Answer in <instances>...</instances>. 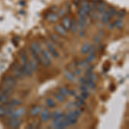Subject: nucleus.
<instances>
[{
    "label": "nucleus",
    "instance_id": "1",
    "mask_svg": "<svg viewBox=\"0 0 129 129\" xmlns=\"http://www.w3.org/2000/svg\"><path fill=\"white\" fill-rule=\"evenodd\" d=\"M3 82H4V85L10 86L11 88H15L17 85V79L16 77H13V76H6L3 79Z\"/></svg>",
    "mask_w": 129,
    "mask_h": 129
},
{
    "label": "nucleus",
    "instance_id": "2",
    "mask_svg": "<svg viewBox=\"0 0 129 129\" xmlns=\"http://www.w3.org/2000/svg\"><path fill=\"white\" fill-rule=\"evenodd\" d=\"M16 65L14 68H13V73H14V76L17 78H20V79H23L24 77L25 74L23 71V68L20 66V64L18 63H16Z\"/></svg>",
    "mask_w": 129,
    "mask_h": 129
},
{
    "label": "nucleus",
    "instance_id": "3",
    "mask_svg": "<svg viewBox=\"0 0 129 129\" xmlns=\"http://www.w3.org/2000/svg\"><path fill=\"white\" fill-rule=\"evenodd\" d=\"M26 113V108H18L16 110H14L13 113L11 115V119H17L20 118L21 116H23L24 114Z\"/></svg>",
    "mask_w": 129,
    "mask_h": 129
},
{
    "label": "nucleus",
    "instance_id": "4",
    "mask_svg": "<svg viewBox=\"0 0 129 129\" xmlns=\"http://www.w3.org/2000/svg\"><path fill=\"white\" fill-rule=\"evenodd\" d=\"M65 118H66L67 120H68V121L70 122V125H75V124H77V120H78V118L75 116L73 111L69 112L66 115V116H65Z\"/></svg>",
    "mask_w": 129,
    "mask_h": 129
},
{
    "label": "nucleus",
    "instance_id": "5",
    "mask_svg": "<svg viewBox=\"0 0 129 129\" xmlns=\"http://www.w3.org/2000/svg\"><path fill=\"white\" fill-rule=\"evenodd\" d=\"M8 121H10L8 122V125L11 127H12V128H17V127H20L23 120H20L19 118H17V119H10V120H8Z\"/></svg>",
    "mask_w": 129,
    "mask_h": 129
},
{
    "label": "nucleus",
    "instance_id": "6",
    "mask_svg": "<svg viewBox=\"0 0 129 129\" xmlns=\"http://www.w3.org/2000/svg\"><path fill=\"white\" fill-rule=\"evenodd\" d=\"M47 49H48V52L51 53V55L53 56L54 58H58L59 56V52H57V50L55 49V47H54V46L52 45V43H50V42H47Z\"/></svg>",
    "mask_w": 129,
    "mask_h": 129
},
{
    "label": "nucleus",
    "instance_id": "7",
    "mask_svg": "<svg viewBox=\"0 0 129 129\" xmlns=\"http://www.w3.org/2000/svg\"><path fill=\"white\" fill-rule=\"evenodd\" d=\"M13 90H14V88H11L7 85H4L0 88V92L7 95L8 96H11L13 94Z\"/></svg>",
    "mask_w": 129,
    "mask_h": 129
},
{
    "label": "nucleus",
    "instance_id": "8",
    "mask_svg": "<svg viewBox=\"0 0 129 129\" xmlns=\"http://www.w3.org/2000/svg\"><path fill=\"white\" fill-rule=\"evenodd\" d=\"M51 118V114L49 112V110L47 108H44L43 111L41 112V115H40V120L41 121L46 122Z\"/></svg>",
    "mask_w": 129,
    "mask_h": 129
},
{
    "label": "nucleus",
    "instance_id": "9",
    "mask_svg": "<svg viewBox=\"0 0 129 129\" xmlns=\"http://www.w3.org/2000/svg\"><path fill=\"white\" fill-rule=\"evenodd\" d=\"M55 30L59 35H62V36H66L67 35V30L62 26V25L59 24L55 26Z\"/></svg>",
    "mask_w": 129,
    "mask_h": 129
},
{
    "label": "nucleus",
    "instance_id": "10",
    "mask_svg": "<svg viewBox=\"0 0 129 129\" xmlns=\"http://www.w3.org/2000/svg\"><path fill=\"white\" fill-rule=\"evenodd\" d=\"M22 68H23V72H24L25 75L28 76V77H32V75H33V72H32V70L30 69L29 65H28V62L23 64Z\"/></svg>",
    "mask_w": 129,
    "mask_h": 129
},
{
    "label": "nucleus",
    "instance_id": "11",
    "mask_svg": "<svg viewBox=\"0 0 129 129\" xmlns=\"http://www.w3.org/2000/svg\"><path fill=\"white\" fill-rule=\"evenodd\" d=\"M64 76H65V77H66L67 79H68L70 82H75V80H76V78H75V76L73 75V73H72L71 71H69V70H65L64 71Z\"/></svg>",
    "mask_w": 129,
    "mask_h": 129
},
{
    "label": "nucleus",
    "instance_id": "12",
    "mask_svg": "<svg viewBox=\"0 0 129 129\" xmlns=\"http://www.w3.org/2000/svg\"><path fill=\"white\" fill-rule=\"evenodd\" d=\"M87 72V73H86V78L87 79L94 81V82H96L98 79V76L96 75V73H94L93 72Z\"/></svg>",
    "mask_w": 129,
    "mask_h": 129
},
{
    "label": "nucleus",
    "instance_id": "13",
    "mask_svg": "<svg viewBox=\"0 0 129 129\" xmlns=\"http://www.w3.org/2000/svg\"><path fill=\"white\" fill-rule=\"evenodd\" d=\"M28 65H29L32 72H36V71H38V69H39L38 63H37L35 59H31V60L28 62Z\"/></svg>",
    "mask_w": 129,
    "mask_h": 129
},
{
    "label": "nucleus",
    "instance_id": "14",
    "mask_svg": "<svg viewBox=\"0 0 129 129\" xmlns=\"http://www.w3.org/2000/svg\"><path fill=\"white\" fill-rule=\"evenodd\" d=\"M62 26L64 27L66 30H70L71 26V20L68 17H64L62 20Z\"/></svg>",
    "mask_w": 129,
    "mask_h": 129
},
{
    "label": "nucleus",
    "instance_id": "15",
    "mask_svg": "<svg viewBox=\"0 0 129 129\" xmlns=\"http://www.w3.org/2000/svg\"><path fill=\"white\" fill-rule=\"evenodd\" d=\"M110 19H111L110 15L108 14V11H105L104 12H103V17H102V21H103V23H105V24H107V23H109Z\"/></svg>",
    "mask_w": 129,
    "mask_h": 129
},
{
    "label": "nucleus",
    "instance_id": "16",
    "mask_svg": "<svg viewBox=\"0 0 129 129\" xmlns=\"http://www.w3.org/2000/svg\"><path fill=\"white\" fill-rule=\"evenodd\" d=\"M89 65V63L84 59V60H80L77 62V67L79 69H86V67Z\"/></svg>",
    "mask_w": 129,
    "mask_h": 129
},
{
    "label": "nucleus",
    "instance_id": "17",
    "mask_svg": "<svg viewBox=\"0 0 129 129\" xmlns=\"http://www.w3.org/2000/svg\"><path fill=\"white\" fill-rule=\"evenodd\" d=\"M40 113V106H35L32 108L31 111H30V115L32 117H35Z\"/></svg>",
    "mask_w": 129,
    "mask_h": 129
},
{
    "label": "nucleus",
    "instance_id": "18",
    "mask_svg": "<svg viewBox=\"0 0 129 129\" xmlns=\"http://www.w3.org/2000/svg\"><path fill=\"white\" fill-rule=\"evenodd\" d=\"M0 103L2 104H9V96L0 92Z\"/></svg>",
    "mask_w": 129,
    "mask_h": 129
},
{
    "label": "nucleus",
    "instance_id": "19",
    "mask_svg": "<svg viewBox=\"0 0 129 129\" xmlns=\"http://www.w3.org/2000/svg\"><path fill=\"white\" fill-rule=\"evenodd\" d=\"M70 29L72 33H76L77 32V29H78V26H77V23H76V21L74 19L71 20V26H70Z\"/></svg>",
    "mask_w": 129,
    "mask_h": 129
},
{
    "label": "nucleus",
    "instance_id": "20",
    "mask_svg": "<svg viewBox=\"0 0 129 129\" xmlns=\"http://www.w3.org/2000/svg\"><path fill=\"white\" fill-rule=\"evenodd\" d=\"M47 20L51 23H55L59 20V16L55 13H50V14L47 16Z\"/></svg>",
    "mask_w": 129,
    "mask_h": 129
},
{
    "label": "nucleus",
    "instance_id": "21",
    "mask_svg": "<svg viewBox=\"0 0 129 129\" xmlns=\"http://www.w3.org/2000/svg\"><path fill=\"white\" fill-rule=\"evenodd\" d=\"M106 6H107V4H106V3H105V2L98 3V5H97V7H96V10H97L98 12L103 13V12H104V11H105Z\"/></svg>",
    "mask_w": 129,
    "mask_h": 129
},
{
    "label": "nucleus",
    "instance_id": "22",
    "mask_svg": "<svg viewBox=\"0 0 129 129\" xmlns=\"http://www.w3.org/2000/svg\"><path fill=\"white\" fill-rule=\"evenodd\" d=\"M90 44L89 42L84 43V45L82 46V47H81V53L82 54H87L88 51H89V48H90Z\"/></svg>",
    "mask_w": 129,
    "mask_h": 129
},
{
    "label": "nucleus",
    "instance_id": "23",
    "mask_svg": "<svg viewBox=\"0 0 129 129\" xmlns=\"http://www.w3.org/2000/svg\"><path fill=\"white\" fill-rule=\"evenodd\" d=\"M59 93L62 94L63 96H64L65 97L70 96V90H69L66 87H60L59 88Z\"/></svg>",
    "mask_w": 129,
    "mask_h": 129
},
{
    "label": "nucleus",
    "instance_id": "24",
    "mask_svg": "<svg viewBox=\"0 0 129 129\" xmlns=\"http://www.w3.org/2000/svg\"><path fill=\"white\" fill-rule=\"evenodd\" d=\"M85 19H86V18H84V17H81V16H79L78 21H77V26H78L80 28H84V27H85V25H86Z\"/></svg>",
    "mask_w": 129,
    "mask_h": 129
},
{
    "label": "nucleus",
    "instance_id": "25",
    "mask_svg": "<svg viewBox=\"0 0 129 129\" xmlns=\"http://www.w3.org/2000/svg\"><path fill=\"white\" fill-rule=\"evenodd\" d=\"M19 57H20V59H21L22 61H23V64H25V63H28V56H27V53L25 52V51H23V52H21L19 53Z\"/></svg>",
    "mask_w": 129,
    "mask_h": 129
},
{
    "label": "nucleus",
    "instance_id": "26",
    "mask_svg": "<svg viewBox=\"0 0 129 129\" xmlns=\"http://www.w3.org/2000/svg\"><path fill=\"white\" fill-rule=\"evenodd\" d=\"M40 63H41V64L45 65L46 67H49L50 66V64H51V61H49L48 59H46L43 55L40 56Z\"/></svg>",
    "mask_w": 129,
    "mask_h": 129
},
{
    "label": "nucleus",
    "instance_id": "27",
    "mask_svg": "<svg viewBox=\"0 0 129 129\" xmlns=\"http://www.w3.org/2000/svg\"><path fill=\"white\" fill-rule=\"evenodd\" d=\"M31 50H33L34 52H37V53H40V52H41V49H40V46H39L38 43H36V42H34V43L32 44Z\"/></svg>",
    "mask_w": 129,
    "mask_h": 129
},
{
    "label": "nucleus",
    "instance_id": "28",
    "mask_svg": "<svg viewBox=\"0 0 129 129\" xmlns=\"http://www.w3.org/2000/svg\"><path fill=\"white\" fill-rule=\"evenodd\" d=\"M115 27H116L118 29H121V28H123L124 23H123V21H122L121 18H119V19L116 20V22L115 23Z\"/></svg>",
    "mask_w": 129,
    "mask_h": 129
},
{
    "label": "nucleus",
    "instance_id": "29",
    "mask_svg": "<svg viewBox=\"0 0 129 129\" xmlns=\"http://www.w3.org/2000/svg\"><path fill=\"white\" fill-rule=\"evenodd\" d=\"M107 11L108 12V14L110 15L111 17H113V16H116V15L118 14V11H117V10L115 9V8H114V7H109L108 10H107Z\"/></svg>",
    "mask_w": 129,
    "mask_h": 129
},
{
    "label": "nucleus",
    "instance_id": "30",
    "mask_svg": "<svg viewBox=\"0 0 129 129\" xmlns=\"http://www.w3.org/2000/svg\"><path fill=\"white\" fill-rule=\"evenodd\" d=\"M54 97H55L56 99H57V101H59V103H63V102H64V100H65V96H63L60 93H55V94H54Z\"/></svg>",
    "mask_w": 129,
    "mask_h": 129
},
{
    "label": "nucleus",
    "instance_id": "31",
    "mask_svg": "<svg viewBox=\"0 0 129 129\" xmlns=\"http://www.w3.org/2000/svg\"><path fill=\"white\" fill-rule=\"evenodd\" d=\"M13 111H14V106L10 104V106L8 107V108H6L5 116H11V114L13 113Z\"/></svg>",
    "mask_w": 129,
    "mask_h": 129
},
{
    "label": "nucleus",
    "instance_id": "32",
    "mask_svg": "<svg viewBox=\"0 0 129 129\" xmlns=\"http://www.w3.org/2000/svg\"><path fill=\"white\" fill-rule=\"evenodd\" d=\"M85 85H87L88 88H90V89H92V90H95V89H96V83H95L94 81L89 80V79H88L87 82H86V84H85Z\"/></svg>",
    "mask_w": 129,
    "mask_h": 129
},
{
    "label": "nucleus",
    "instance_id": "33",
    "mask_svg": "<svg viewBox=\"0 0 129 129\" xmlns=\"http://www.w3.org/2000/svg\"><path fill=\"white\" fill-rule=\"evenodd\" d=\"M78 15H79V16H81V17L86 18V16H88V12L85 11V10L83 9V8L81 7L80 9H79V11H78Z\"/></svg>",
    "mask_w": 129,
    "mask_h": 129
},
{
    "label": "nucleus",
    "instance_id": "34",
    "mask_svg": "<svg viewBox=\"0 0 129 129\" xmlns=\"http://www.w3.org/2000/svg\"><path fill=\"white\" fill-rule=\"evenodd\" d=\"M42 55H43L47 59H48L49 61H52V55H51V53L48 52V51L43 50L42 51Z\"/></svg>",
    "mask_w": 129,
    "mask_h": 129
},
{
    "label": "nucleus",
    "instance_id": "35",
    "mask_svg": "<svg viewBox=\"0 0 129 129\" xmlns=\"http://www.w3.org/2000/svg\"><path fill=\"white\" fill-rule=\"evenodd\" d=\"M77 68V62H72V63H70V64H68V66H67V70H69V71H73L74 69H76Z\"/></svg>",
    "mask_w": 129,
    "mask_h": 129
},
{
    "label": "nucleus",
    "instance_id": "36",
    "mask_svg": "<svg viewBox=\"0 0 129 129\" xmlns=\"http://www.w3.org/2000/svg\"><path fill=\"white\" fill-rule=\"evenodd\" d=\"M47 105L49 107V108H54L55 107V102L53 101L52 99H50V98H48V99H47Z\"/></svg>",
    "mask_w": 129,
    "mask_h": 129
},
{
    "label": "nucleus",
    "instance_id": "37",
    "mask_svg": "<svg viewBox=\"0 0 129 129\" xmlns=\"http://www.w3.org/2000/svg\"><path fill=\"white\" fill-rule=\"evenodd\" d=\"M51 38H52V40H53L55 43H57L58 45H59L61 47V42H60V40H59V36H57V35H51Z\"/></svg>",
    "mask_w": 129,
    "mask_h": 129
},
{
    "label": "nucleus",
    "instance_id": "38",
    "mask_svg": "<svg viewBox=\"0 0 129 129\" xmlns=\"http://www.w3.org/2000/svg\"><path fill=\"white\" fill-rule=\"evenodd\" d=\"M95 59H96V54L92 53V54H90V55L88 56L87 58H86L85 60L87 61L88 63H91V62H93Z\"/></svg>",
    "mask_w": 129,
    "mask_h": 129
},
{
    "label": "nucleus",
    "instance_id": "39",
    "mask_svg": "<svg viewBox=\"0 0 129 129\" xmlns=\"http://www.w3.org/2000/svg\"><path fill=\"white\" fill-rule=\"evenodd\" d=\"M82 8L83 9H84L86 11H87L88 13L90 12V5L89 4H88L87 2H84L82 3Z\"/></svg>",
    "mask_w": 129,
    "mask_h": 129
},
{
    "label": "nucleus",
    "instance_id": "40",
    "mask_svg": "<svg viewBox=\"0 0 129 129\" xmlns=\"http://www.w3.org/2000/svg\"><path fill=\"white\" fill-rule=\"evenodd\" d=\"M11 105H13V106H18V105H21L22 104V101H20V100L18 99H12L11 101V103H10Z\"/></svg>",
    "mask_w": 129,
    "mask_h": 129
},
{
    "label": "nucleus",
    "instance_id": "41",
    "mask_svg": "<svg viewBox=\"0 0 129 129\" xmlns=\"http://www.w3.org/2000/svg\"><path fill=\"white\" fill-rule=\"evenodd\" d=\"M40 124L39 123V122L35 121V122H33V123L30 124L29 127H30V128H32V129H35V128H39V127H40Z\"/></svg>",
    "mask_w": 129,
    "mask_h": 129
},
{
    "label": "nucleus",
    "instance_id": "42",
    "mask_svg": "<svg viewBox=\"0 0 129 129\" xmlns=\"http://www.w3.org/2000/svg\"><path fill=\"white\" fill-rule=\"evenodd\" d=\"M73 75L75 76H77V77H79V76H81V74H82V71H81V69H79V68H76V69H74L73 70Z\"/></svg>",
    "mask_w": 129,
    "mask_h": 129
},
{
    "label": "nucleus",
    "instance_id": "43",
    "mask_svg": "<svg viewBox=\"0 0 129 129\" xmlns=\"http://www.w3.org/2000/svg\"><path fill=\"white\" fill-rule=\"evenodd\" d=\"M5 111L6 108L3 106H0V117H5Z\"/></svg>",
    "mask_w": 129,
    "mask_h": 129
},
{
    "label": "nucleus",
    "instance_id": "44",
    "mask_svg": "<svg viewBox=\"0 0 129 129\" xmlns=\"http://www.w3.org/2000/svg\"><path fill=\"white\" fill-rule=\"evenodd\" d=\"M89 96H90V94L88 91H82V93H81V95H80L81 97H83L84 100L87 99V98L89 97Z\"/></svg>",
    "mask_w": 129,
    "mask_h": 129
},
{
    "label": "nucleus",
    "instance_id": "45",
    "mask_svg": "<svg viewBox=\"0 0 129 129\" xmlns=\"http://www.w3.org/2000/svg\"><path fill=\"white\" fill-rule=\"evenodd\" d=\"M95 51H96V47L90 44V48H89V51H88V53H90V54L95 53Z\"/></svg>",
    "mask_w": 129,
    "mask_h": 129
},
{
    "label": "nucleus",
    "instance_id": "46",
    "mask_svg": "<svg viewBox=\"0 0 129 129\" xmlns=\"http://www.w3.org/2000/svg\"><path fill=\"white\" fill-rule=\"evenodd\" d=\"M61 114H62V113H61L60 110H56V111H54L53 114H52V115H51V117H52V118L54 119V118H56V117L59 116V115H60Z\"/></svg>",
    "mask_w": 129,
    "mask_h": 129
},
{
    "label": "nucleus",
    "instance_id": "47",
    "mask_svg": "<svg viewBox=\"0 0 129 129\" xmlns=\"http://www.w3.org/2000/svg\"><path fill=\"white\" fill-rule=\"evenodd\" d=\"M73 113H74V115H75V116L76 117H80L81 116V114H82V111H81L79 108H77V109H75V110H73Z\"/></svg>",
    "mask_w": 129,
    "mask_h": 129
},
{
    "label": "nucleus",
    "instance_id": "48",
    "mask_svg": "<svg viewBox=\"0 0 129 129\" xmlns=\"http://www.w3.org/2000/svg\"><path fill=\"white\" fill-rule=\"evenodd\" d=\"M98 5V1H92L91 2V10H96Z\"/></svg>",
    "mask_w": 129,
    "mask_h": 129
},
{
    "label": "nucleus",
    "instance_id": "49",
    "mask_svg": "<svg viewBox=\"0 0 129 129\" xmlns=\"http://www.w3.org/2000/svg\"><path fill=\"white\" fill-rule=\"evenodd\" d=\"M87 80H88V79L86 78V77H80V78H79V80H78V82L80 83V84H86Z\"/></svg>",
    "mask_w": 129,
    "mask_h": 129
},
{
    "label": "nucleus",
    "instance_id": "50",
    "mask_svg": "<svg viewBox=\"0 0 129 129\" xmlns=\"http://www.w3.org/2000/svg\"><path fill=\"white\" fill-rule=\"evenodd\" d=\"M79 89H80L82 91H88L89 88H88V86L85 85V84H82V85L80 86V88H79Z\"/></svg>",
    "mask_w": 129,
    "mask_h": 129
},
{
    "label": "nucleus",
    "instance_id": "51",
    "mask_svg": "<svg viewBox=\"0 0 129 129\" xmlns=\"http://www.w3.org/2000/svg\"><path fill=\"white\" fill-rule=\"evenodd\" d=\"M118 13H119V18H121V19H122V17H123V16H126V11H123V10H122V11H119Z\"/></svg>",
    "mask_w": 129,
    "mask_h": 129
},
{
    "label": "nucleus",
    "instance_id": "52",
    "mask_svg": "<svg viewBox=\"0 0 129 129\" xmlns=\"http://www.w3.org/2000/svg\"><path fill=\"white\" fill-rule=\"evenodd\" d=\"M65 14H66V11H65V10H64V9H60V11H59V16H65Z\"/></svg>",
    "mask_w": 129,
    "mask_h": 129
},
{
    "label": "nucleus",
    "instance_id": "53",
    "mask_svg": "<svg viewBox=\"0 0 129 129\" xmlns=\"http://www.w3.org/2000/svg\"><path fill=\"white\" fill-rule=\"evenodd\" d=\"M94 41L96 42V43H100V42H101V39H100L99 36H95L94 37Z\"/></svg>",
    "mask_w": 129,
    "mask_h": 129
},
{
    "label": "nucleus",
    "instance_id": "54",
    "mask_svg": "<svg viewBox=\"0 0 129 129\" xmlns=\"http://www.w3.org/2000/svg\"><path fill=\"white\" fill-rule=\"evenodd\" d=\"M114 28H115V23H109L108 28H109V29H113Z\"/></svg>",
    "mask_w": 129,
    "mask_h": 129
},
{
    "label": "nucleus",
    "instance_id": "55",
    "mask_svg": "<svg viewBox=\"0 0 129 129\" xmlns=\"http://www.w3.org/2000/svg\"><path fill=\"white\" fill-rule=\"evenodd\" d=\"M79 4H80V0H74V4H75L76 6L78 5Z\"/></svg>",
    "mask_w": 129,
    "mask_h": 129
},
{
    "label": "nucleus",
    "instance_id": "56",
    "mask_svg": "<svg viewBox=\"0 0 129 129\" xmlns=\"http://www.w3.org/2000/svg\"><path fill=\"white\" fill-rule=\"evenodd\" d=\"M70 95H72V96H77V95H76V91L75 90H71L70 91Z\"/></svg>",
    "mask_w": 129,
    "mask_h": 129
},
{
    "label": "nucleus",
    "instance_id": "57",
    "mask_svg": "<svg viewBox=\"0 0 129 129\" xmlns=\"http://www.w3.org/2000/svg\"><path fill=\"white\" fill-rule=\"evenodd\" d=\"M79 35H80L81 36H84V35H85V32H84V30H82V31H80V33H79Z\"/></svg>",
    "mask_w": 129,
    "mask_h": 129
}]
</instances>
